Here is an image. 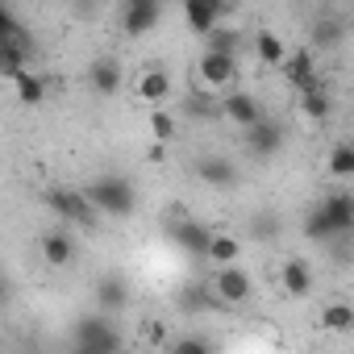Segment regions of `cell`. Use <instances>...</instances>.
I'll return each instance as SVG.
<instances>
[{"mask_svg":"<svg viewBox=\"0 0 354 354\" xmlns=\"http://www.w3.org/2000/svg\"><path fill=\"white\" fill-rule=\"evenodd\" d=\"M88 196L100 209V217H117L121 221V217H133V209H138V188L125 180V175H96Z\"/></svg>","mask_w":354,"mask_h":354,"instance_id":"1","label":"cell"},{"mask_svg":"<svg viewBox=\"0 0 354 354\" xmlns=\"http://www.w3.org/2000/svg\"><path fill=\"white\" fill-rule=\"evenodd\" d=\"M71 354H121V333L104 313L80 317L71 329Z\"/></svg>","mask_w":354,"mask_h":354,"instance_id":"2","label":"cell"},{"mask_svg":"<svg viewBox=\"0 0 354 354\" xmlns=\"http://www.w3.org/2000/svg\"><path fill=\"white\" fill-rule=\"evenodd\" d=\"M46 205L67 221V230H96V221H100V209L92 205V196L75 192V188H50Z\"/></svg>","mask_w":354,"mask_h":354,"instance_id":"3","label":"cell"},{"mask_svg":"<svg viewBox=\"0 0 354 354\" xmlns=\"http://www.w3.org/2000/svg\"><path fill=\"white\" fill-rule=\"evenodd\" d=\"M196 75H201L205 88H230V92H234V84H238V59H234V55H213V50H205L201 63H196Z\"/></svg>","mask_w":354,"mask_h":354,"instance_id":"4","label":"cell"},{"mask_svg":"<svg viewBox=\"0 0 354 354\" xmlns=\"http://www.w3.org/2000/svg\"><path fill=\"white\" fill-rule=\"evenodd\" d=\"M133 96L158 113V104H162V100H171V71H167V67H158V63H150V67L138 75V84H133Z\"/></svg>","mask_w":354,"mask_h":354,"instance_id":"5","label":"cell"},{"mask_svg":"<svg viewBox=\"0 0 354 354\" xmlns=\"http://www.w3.org/2000/svg\"><path fill=\"white\" fill-rule=\"evenodd\" d=\"M167 234H171V242L180 246V250H188V254H209V242H213V230H205L201 221H188V217H175L171 225H167Z\"/></svg>","mask_w":354,"mask_h":354,"instance_id":"6","label":"cell"},{"mask_svg":"<svg viewBox=\"0 0 354 354\" xmlns=\"http://www.w3.org/2000/svg\"><path fill=\"white\" fill-rule=\"evenodd\" d=\"M213 292H217L221 304H246V300L254 296V283H250V275H246L242 267H225V271H217Z\"/></svg>","mask_w":354,"mask_h":354,"instance_id":"7","label":"cell"},{"mask_svg":"<svg viewBox=\"0 0 354 354\" xmlns=\"http://www.w3.org/2000/svg\"><path fill=\"white\" fill-rule=\"evenodd\" d=\"M221 113H225L234 125H242V129H254V125L263 121L259 100H254L250 92H242V88H234V92H225V96H221Z\"/></svg>","mask_w":354,"mask_h":354,"instance_id":"8","label":"cell"},{"mask_svg":"<svg viewBox=\"0 0 354 354\" xmlns=\"http://www.w3.org/2000/svg\"><path fill=\"white\" fill-rule=\"evenodd\" d=\"M230 9L221 5V0H184V21L192 26V34H213L217 30V21L225 17Z\"/></svg>","mask_w":354,"mask_h":354,"instance_id":"9","label":"cell"},{"mask_svg":"<svg viewBox=\"0 0 354 354\" xmlns=\"http://www.w3.org/2000/svg\"><path fill=\"white\" fill-rule=\"evenodd\" d=\"M321 213L333 225V238H354V196L350 192H333L321 201Z\"/></svg>","mask_w":354,"mask_h":354,"instance_id":"10","label":"cell"},{"mask_svg":"<svg viewBox=\"0 0 354 354\" xmlns=\"http://www.w3.org/2000/svg\"><path fill=\"white\" fill-rule=\"evenodd\" d=\"M283 146V125L279 121H259L254 129H246V150L254 158H275Z\"/></svg>","mask_w":354,"mask_h":354,"instance_id":"11","label":"cell"},{"mask_svg":"<svg viewBox=\"0 0 354 354\" xmlns=\"http://www.w3.org/2000/svg\"><path fill=\"white\" fill-rule=\"evenodd\" d=\"M196 180L209 184V188H234L238 184V167L221 154H209V158H196Z\"/></svg>","mask_w":354,"mask_h":354,"instance_id":"12","label":"cell"},{"mask_svg":"<svg viewBox=\"0 0 354 354\" xmlns=\"http://www.w3.org/2000/svg\"><path fill=\"white\" fill-rule=\"evenodd\" d=\"M88 84H92L96 96H117V88H121V63H117L113 55L92 59V67H88Z\"/></svg>","mask_w":354,"mask_h":354,"instance_id":"13","label":"cell"},{"mask_svg":"<svg viewBox=\"0 0 354 354\" xmlns=\"http://www.w3.org/2000/svg\"><path fill=\"white\" fill-rule=\"evenodd\" d=\"M158 17H162V5H154V0H133L121 13V26H125V34L138 38V34H150L158 26Z\"/></svg>","mask_w":354,"mask_h":354,"instance_id":"14","label":"cell"},{"mask_svg":"<svg viewBox=\"0 0 354 354\" xmlns=\"http://www.w3.org/2000/svg\"><path fill=\"white\" fill-rule=\"evenodd\" d=\"M75 238L67 234V230H46L42 234V259L50 263V267H71L75 263Z\"/></svg>","mask_w":354,"mask_h":354,"instance_id":"15","label":"cell"},{"mask_svg":"<svg viewBox=\"0 0 354 354\" xmlns=\"http://www.w3.org/2000/svg\"><path fill=\"white\" fill-rule=\"evenodd\" d=\"M279 288H283L292 300H304V296L313 292V267H308L304 259H288V263L279 267Z\"/></svg>","mask_w":354,"mask_h":354,"instance_id":"16","label":"cell"},{"mask_svg":"<svg viewBox=\"0 0 354 354\" xmlns=\"http://www.w3.org/2000/svg\"><path fill=\"white\" fill-rule=\"evenodd\" d=\"M92 296H96V308L109 317V313H121V308H125L129 288H125V279H121V275H100V279H96V288H92Z\"/></svg>","mask_w":354,"mask_h":354,"instance_id":"17","label":"cell"},{"mask_svg":"<svg viewBox=\"0 0 354 354\" xmlns=\"http://www.w3.org/2000/svg\"><path fill=\"white\" fill-rule=\"evenodd\" d=\"M217 271H225V267H238V259H242V238L238 234H213V242H209V254H205Z\"/></svg>","mask_w":354,"mask_h":354,"instance_id":"18","label":"cell"},{"mask_svg":"<svg viewBox=\"0 0 354 354\" xmlns=\"http://www.w3.org/2000/svg\"><path fill=\"white\" fill-rule=\"evenodd\" d=\"M283 75H288V80H292V84H296L300 92H304L308 84H317V67H313V50H308V46H304V50H292V55H288V63H283Z\"/></svg>","mask_w":354,"mask_h":354,"instance_id":"19","label":"cell"},{"mask_svg":"<svg viewBox=\"0 0 354 354\" xmlns=\"http://www.w3.org/2000/svg\"><path fill=\"white\" fill-rule=\"evenodd\" d=\"M300 113H304L308 121H325V117L333 113V100H329V92L321 88V80L300 92Z\"/></svg>","mask_w":354,"mask_h":354,"instance_id":"20","label":"cell"},{"mask_svg":"<svg viewBox=\"0 0 354 354\" xmlns=\"http://www.w3.org/2000/svg\"><path fill=\"white\" fill-rule=\"evenodd\" d=\"M321 325H325L329 333H354V308L342 304V300H333V304L321 308Z\"/></svg>","mask_w":354,"mask_h":354,"instance_id":"21","label":"cell"},{"mask_svg":"<svg viewBox=\"0 0 354 354\" xmlns=\"http://www.w3.org/2000/svg\"><path fill=\"white\" fill-rule=\"evenodd\" d=\"M325 167H329L333 180H354V142H337V146L329 150Z\"/></svg>","mask_w":354,"mask_h":354,"instance_id":"22","label":"cell"},{"mask_svg":"<svg viewBox=\"0 0 354 354\" xmlns=\"http://www.w3.org/2000/svg\"><path fill=\"white\" fill-rule=\"evenodd\" d=\"M254 50H259V59H263L267 67H283V63H288V50H283L279 34H271V30H263V34L254 38Z\"/></svg>","mask_w":354,"mask_h":354,"instance_id":"23","label":"cell"},{"mask_svg":"<svg viewBox=\"0 0 354 354\" xmlns=\"http://www.w3.org/2000/svg\"><path fill=\"white\" fill-rule=\"evenodd\" d=\"M205 42H209V50H213V55H234V59H238V50H242V34H238V30H230V26H217Z\"/></svg>","mask_w":354,"mask_h":354,"instance_id":"24","label":"cell"},{"mask_svg":"<svg viewBox=\"0 0 354 354\" xmlns=\"http://www.w3.org/2000/svg\"><path fill=\"white\" fill-rule=\"evenodd\" d=\"M13 88H17V100H21V104H30V109L46 100V80H42L38 71H30V75H21V80H17Z\"/></svg>","mask_w":354,"mask_h":354,"instance_id":"25","label":"cell"},{"mask_svg":"<svg viewBox=\"0 0 354 354\" xmlns=\"http://www.w3.org/2000/svg\"><path fill=\"white\" fill-rule=\"evenodd\" d=\"M337 42H342V21L321 17V21L313 26V46H317V50H333Z\"/></svg>","mask_w":354,"mask_h":354,"instance_id":"26","label":"cell"},{"mask_svg":"<svg viewBox=\"0 0 354 354\" xmlns=\"http://www.w3.org/2000/svg\"><path fill=\"white\" fill-rule=\"evenodd\" d=\"M304 238H308V242H333V225H329V217L321 213V205L308 209V217H304Z\"/></svg>","mask_w":354,"mask_h":354,"instance_id":"27","label":"cell"},{"mask_svg":"<svg viewBox=\"0 0 354 354\" xmlns=\"http://www.w3.org/2000/svg\"><path fill=\"white\" fill-rule=\"evenodd\" d=\"M250 234H254L259 242H275V238H279V217H275V213H254V217H250Z\"/></svg>","mask_w":354,"mask_h":354,"instance_id":"28","label":"cell"},{"mask_svg":"<svg viewBox=\"0 0 354 354\" xmlns=\"http://www.w3.org/2000/svg\"><path fill=\"white\" fill-rule=\"evenodd\" d=\"M150 138H154V142H171V138H175V117L162 113V109L150 113Z\"/></svg>","mask_w":354,"mask_h":354,"instance_id":"29","label":"cell"},{"mask_svg":"<svg viewBox=\"0 0 354 354\" xmlns=\"http://www.w3.org/2000/svg\"><path fill=\"white\" fill-rule=\"evenodd\" d=\"M171 354H213V346H209L205 337L188 333V337H175V342H171Z\"/></svg>","mask_w":354,"mask_h":354,"instance_id":"30","label":"cell"},{"mask_svg":"<svg viewBox=\"0 0 354 354\" xmlns=\"http://www.w3.org/2000/svg\"><path fill=\"white\" fill-rule=\"evenodd\" d=\"M146 329H150V333H146V337H150V342H162V325H158V321H150V325H146Z\"/></svg>","mask_w":354,"mask_h":354,"instance_id":"31","label":"cell"}]
</instances>
